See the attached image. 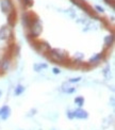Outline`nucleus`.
Wrapping results in <instances>:
<instances>
[{
    "instance_id": "nucleus-1",
    "label": "nucleus",
    "mask_w": 115,
    "mask_h": 130,
    "mask_svg": "<svg viewBox=\"0 0 115 130\" xmlns=\"http://www.w3.org/2000/svg\"><path fill=\"white\" fill-rule=\"evenodd\" d=\"M47 53H49L48 59L54 63H64L67 60V55L60 49H50Z\"/></svg>"
},
{
    "instance_id": "nucleus-2",
    "label": "nucleus",
    "mask_w": 115,
    "mask_h": 130,
    "mask_svg": "<svg viewBox=\"0 0 115 130\" xmlns=\"http://www.w3.org/2000/svg\"><path fill=\"white\" fill-rule=\"evenodd\" d=\"M36 19H38V18L34 14H32L30 12H25L23 14V25L27 29H29L31 27V25L33 24V21H35Z\"/></svg>"
},
{
    "instance_id": "nucleus-3",
    "label": "nucleus",
    "mask_w": 115,
    "mask_h": 130,
    "mask_svg": "<svg viewBox=\"0 0 115 130\" xmlns=\"http://www.w3.org/2000/svg\"><path fill=\"white\" fill-rule=\"evenodd\" d=\"M13 37L12 28H9L7 26H3L0 29V41H8Z\"/></svg>"
},
{
    "instance_id": "nucleus-4",
    "label": "nucleus",
    "mask_w": 115,
    "mask_h": 130,
    "mask_svg": "<svg viewBox=\"0 0 115 130\" xmlns=\"http://www.w3.org/2000/svg\"><path fill=\"white\" fill-rule=\"evenodd\" d=\"M32 44H33V46H34L35 49H36L38 52H41V53H47L49 50L51 49L50 46H49L47 43H43V42L36 43V42H33Z\"/></svg>"
},
{
    "instance_id": "nucleus-5",
    "label": "nucleus",
    "mask_w": 115,
    "mask_h": 130,
    "mask_svg": "<svg viewBox=\"0 0 115 130\" xmlns=\"http://www.w3.org/2000/svg\"><path fill=\"white\" fill-rule=\"evenodd\" d=\"M0 8H1V11L3 13H10L11 11L14 10V5L10 0H2L0 2Z\"/></svg>"
},
{
    "instance_id": "nucleus-6",
    "label": "nucleus",
    "mask_w": 115,
    "mask_h": 130,
    "mask_svg": "<svg viewBox=\"0 0 115 130\" xmlns=\"http://www.w3.org/2000/svg\"><path fill=\"white\" fill-rule=\"evenodd\" d=\"M74 116L79 120H86L89 117V113L82 108H77L76 110H74Z\"/></svg>"
},
{
    "instance_id": "nucleus-7",
    "label": "nucleus",
    "mask_w": 115,
    "mask_h": 130,
    "mask_svg": "<svg viewBox=\"0 0 115 130\" xmlns=\"http://www.w3.org/2000/svg\"><path fill=\"white\" fill-rule=\"evenodd\" d=\"M11 116V108L9 106H3L0 108V118L2 121H7Z\"/></svg>"
},
{
    "instance_id": "nucleus-8",
    "label": "nucleus",
    "mask_w": 115,
    "mask_h": 130,
    "mask_svg": "<svg viewBox=\"0 0 115 130\" xmlns=\"http://www.w3.org/2000/svg\"><path fill=\"white\" fill-rule=\"evenodd\" d=\"M10 65H11V58L5 56L1 61H0V68L2 69V72H7L10 68Z\"/></svg>"
},
{
    "instance_id": "nucleus-9",
    "label": "nucleus",
    "mask_w": 115,
    "mask_h": 130,
    "mask_svg": "<svg viewBox=\"0 0 115 130\" xmlns=\"http://www.w3.org/2000/svg\"><path fill=\"white\" fill-rule=\"evenodd\" d=\"M16 24V13L15 11H11L10 13H8V25L11 27V28H13Z\"/></svg>"
},
{
    "instance_id": "nucleus-10",
    "label": "nucleus",
    "mask_w": 115,
    "mask_h": 130,
    "mask_svg": "<svg viewBox=\"0 0 115 130\" xmlns=\"http://www.w3.org/2000/svg\"><path fill=\"white\" fill-rule=\"evenodd\" d=\"M62 91L64 93H67V94H72L74 92H76V88H73V86H70L69 83L67 82H64L63 85H62Z\"/></svg>"
},
{
    "instance_id": "nucleus-11",
    "label": "nucleus",
    "mask_w": 115,
    "mask_h": 130,
    "mask_svg": "<svg viewBox=\"0 0 115 130\" xmlns=\"http://www.w3.org/2000/svg\"><path fill=\"white\" fill-rule=\"evenodd\" d=\"M33 68L35 72H41V70H44V69H46L48 68V64L47 63H35L33 65Z\"/></svg>"
},
{
    "instance_id": "nucleus-12",
    "label": "nucleus",
    "mask_w": 115,
    "mask_h": 130,
    "mask_svg": "<svg viewBox=\"0 0 115 130\" xmlns=\"http://www.w3.org/2000/svg\"><path fill=\"white\" fill-rule=\"evenodd\" d=\"M102 57H103V53H98V55H96L95 57H93V58L90 59L89 64H98L102 59Z\"/></svg>"
},
{
    "instance_id": "nucleus-13",
    "label": "nucleus",
    "mask_w": 115,
    "mask_h": 130,
    "mask_svg": "<svg viewBox=\"0 0 115 130\" xmlns=\"http://www.w3.org/2000/svg\"><path fill=\"white\" fill-rule=\"evenodd\" d=\"M113 43H114V36L113 35H108V36L105 37V45L107 47L112 46Z\"/></svg>"
},
{
    "instance_id": "nucleus-14",
    "label": "nucleus",
    "mask_w": 115,
    "mask_h": 130,
    "mask_svg": "<svg viewBox=\"0 0 115 130\" xmlns=\"http://www.w3.org/2000/svg\"><path fill=\"white\" fill-rule=\"evenodd\" d=\"M25 90H26V88L24 85H21V84H18L17 86L15 88V91H14V93H15V95L16 96H19V95H21L25 92Z\"/></svg>"
},
{
    "instance_id": "nucleus-15",
    "label": "nucleus",
    "mask_w": 115,
    "mask_h": 130,
    "mask_svg": "<svg viewBox=\"0 0 115 130\" xmlns=\"http://www.w3.org/2000/svg\"><path fill=\"white\" fill-rule=\"evenodd\" d=\"M84 97H82V96H78V97H76L75 98V104L78 106L79 108H81L82 106L84 105Z\"/></svg>"
},
{
    "instance_id": "nucleus-16",
    "label": "nucleus",
    "mask_w": 115,
    "mask_h": 130,
    "mask_svg": "<svg viewBox=\"0 0 115 130\" xmlns=\"http://www.w3.org/2000/svg\"><path fill=\"white\" fill-rule=\"evenodd\" d=\"M23 2L26 8H31L33 5V0H23Z\"/></svg>"
},
{
    "instance_id": "nucleus-17",
    "label": "nucleus",
    "mask_w": 115,
    "mask_h": 130,
    "mask_svg": "<svg viewBox=\"0 0 115 130\" xmlns=\"http://www.w3.org/2000/svg\"><path fill=\"white\" fill-rule=\"evenodd\" d=\"M66 115H67V117L69 118V120H73V118H75V116H74V111H73V110H67V111H66Z\"/></svg>"
},
{
    "instance_id": "nucleus-18",
    "label": "nucleus",
    "mask_w": 115,
    "mask_h": 130,
    "mask_svg": "<svg viewBox=\"0 0 115 130\" xmlns=\"http://www.w3.org/2000/svg\"><path fill=\"white\" fill-rule=\"evenodd\" d=\"M81 80V77H76V78H72L68 80V83H77L79 82V81Z\"/></svg>"
},
{
    "instance_id": "nucleus-19",
    "label": "nucleus",
    "mask_w": 115,
    "mask_h": 130,
    "mask_svg": "<svg viewBox=\"0 0 115 130\" xmlns=\"http://www.w3.org/2000/svg\"><path fill=\"white\" fill-rule=\"evenodd\" d=\"M95 9L98 11V12H101V13H103V12H105V9H103L102 7H100V5H96V7H95Z\"/></svg>"
},
{
    "instance_id": "nucleus-20",
    "label": "nucleus",
    "mask_w": 115,
    "mask_h": 130,
    "mask_svg": "<svg viewBox=\"0 0 115 130\" xmlns=\"http://www.w3.org/2000/svg\"><path fill=\"white\" fill-rule=\"evenodd\" d=\"M52 73H53L54 75H58V74L61 73V70H60L58 67H53V68H52Z\"/></svg>"
},
{
    "instance_id": "nucleus-21",
    "label": "nucleus",
    "mask_w": 115,
    "mask_h": 130,
    "mask_svg": "<svg viewBox=\"0 0 115 130\" xmlns=\"http://www.w3.org/2000/svg\"><path fill=\"white\" fill-rule=\"evenodd\" d=\"M105 2H106L107 4H110V3L113 2V0H105Z\"/></svg>"
},
{
    "instance_id": "nucleus-22",
    "label": "nucleus",
    "mask_w": 115,
    "mask_h": 130,
    "mask_svg": "<svg viewBox=\"0 0 115 130\" xmlns=\"http://www.w3.org/2000/svg\"><path fill=\"white\" fill-rule=\"evenodd\" d=\"M1 96H2V91L0 90V97H1Z\"/></svg>"
},
{
    "instance_id": "nucleus-23",
    "label": "nucleus",
    "mask_w": 115,
    "mask_h": 130,
    "mask_svg": "<svg viewBox=\"0 0 115 130\" xmlns=\"http://www.w3.org/2000/svg\"><path fill=\"white\" fill-rule=\"evenodd\" d=\"M51 130H54V129H51Z\"/></svg>"
}]
</instances>
